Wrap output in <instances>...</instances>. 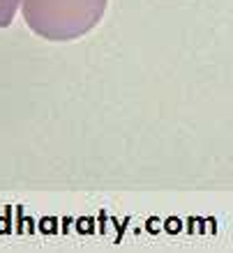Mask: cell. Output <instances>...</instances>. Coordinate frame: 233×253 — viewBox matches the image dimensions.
<instances>
[{"instance_id":"obj_1","label":"cell","mask_w":233,"mask_h":253,"mask_svg":"<svg viewBox=\"0 0 233 253\" xmlns=\"http://www.w3.org/2000/svg\"><path fill=\"white\" fill-rule=\"evenodd\" d=\"M107 0H26V19L49 40H72L100 21Z\"/></svg>"},{"instance_id":"obj_2","label":"cell","mask_w":233,"mask_h":253,"mask_svg":"<svg viewBox=\"0 0 233 253\" xmlns=\"http://www.w3.org/2000/svg\"><path fill=\"white\" fill-rule=\"evenodd\" d=\"M21 0H0V26H9Z\"/></svg>"}]
</instances>
